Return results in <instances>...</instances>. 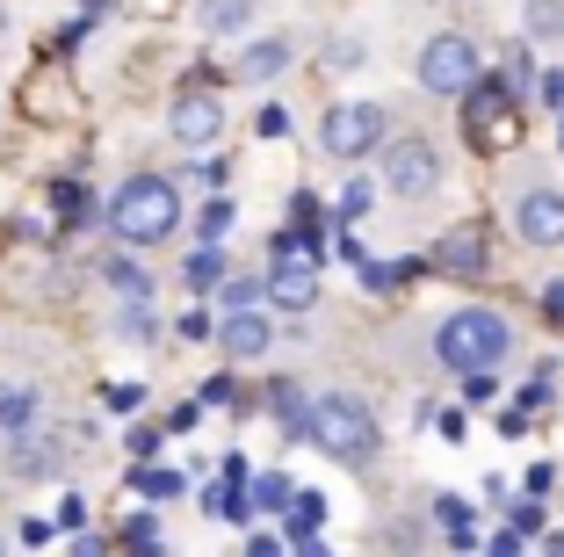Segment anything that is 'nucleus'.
<instances>
[{
	"mask_svg": "<svg viewBox=\"0 0 564 557\" xmlns=\"http://www.w3.org/2000/svg\"><path fill=\"white\" fill-rule=\"evenodd\" d=\"M152 449H160V427H131V457L152 463Z\"/></svg>",
	"mask_w": 564,
	"mask_h": 557,
	"instance_id": "obj_38",
	"label": "nucleus"
},
{
	"mask_svg": "<svg viewBox=\"0 0 564 557\" xmlns=\"http://www.w3.org/2000/svg\"><path fill=\"white\" fill-rule=\"evenodd\" d=\"M464 398H470V406H492V369H478V377H464Z\"/></svg>",
	"mask_w": 564,
	"mask_h": 557,
	"instance_id": "obj_36",
	"label": "nucleus"
},
{
	"mask_svg": "<svg viewBox=\"0 0 564 557\" xmlns=\"http://www.w3.org/2000/svg\"><path fill=\"white\" fill-rule=\"evenodd\" d=\"M434 268H478V232H456V239L434 246Z\"/></svg>",
	"mask_w": 564,
	"mask_h": 557,
	"instance_id": "obj_25",
	"label": "nucleus"
},
{
	"mask_svg": "<svg viewBox=\"0 0 564 557\" xmlns=\"http://www.w3.org/2000/svg\"><path fill=\"white\" fill-rule=\"evenodd\" d=\"M166 131H174V146H188V152L217 146V138H225V101L217 95H182L174 109H166Z\"/></svg>",
	"mask_w": 564,
	"mask_h": 557,
	"instance_id": "obj_9",
	"label": "nucleus"
},
{
	"mask_svg": "<svg viewBox=\"0 0 564 557\" xmlns=\"http://www.w3.org/2000/svg\"><path fill=\"white\" fill-rule=\"evenodd\" d=\"M297 557H333V550H326V543H312V536H304V543H297Z\"/></svg>",
	"mask_w": 564,
	"mask_h": 557,
	"instance_id": "obj_46",
	"label": "nucleus"
},
{
	"mask_svg": "<svg viewBox=\"0 0 564 557\" xmlns=\"http://www.w3.org/2000/svg\"><path fill=\"white\" fill-rule=\"evenodd\" d=\"M117 333L131 347H152V333H160V319H152V304H117Z\"/></svg>",
	"mask_w": 564,
	"mask_h": 557,
	"instance_id": "obj_22",
	"label": "nucleus"
},
{
	"mask_svg": "<svg viewBox=\"0 0 564 557\" xmlns=\"http://www.w3.org/2000/svg\"><path fill=\"white\" fill-rule=\"evenodd\" d=\"M514 347V326L492 312V304H464V312H448L434 326V362L456 369V377H478V369H499Z\"/></svg>",
	"mask_w": 564,
	"mask_h": 557,
	"instance_id": "obj_2",
	"label": "nucleus"
},
{
	"mask_svg": "<svg viewBox=\"0 0 564 557\" xmlns=\"http://www.w3.org/2000/svg\"><path fill=\"white\" fill-rule=\"evenodd\" d=\"M253 131H261V138H282V131H290V116H282V109H275V101H268V109H261V116H253Z\"/></svg>",
	"mask_w": 564,
	"mask_h": 557,
	"instance_id": "obj_37",
	"label": "nucleus"
},
{
	"mask_svg": "<svg viewBox=\"0 0 564 557\" xmlns=\"http://www.w3.org/2000/svg\"><path fill=\"white\" fill-rule=\"evenodd\" d=\"M492 557H521V536H514V528H499V536H492Z\"/></svg>",
	"mask_w": 564,
	"mask_h": 557,
	"instance_id": "obj_42",
	"label": "nucleus"
},
{
	"mask_svg": "<svg viewBox=\"0 0 564 557\" xmlns=\"http://www.w3.org/2000/svg\"><path fill=\"white\" fill-rule=\"evenodd\" d=\"M557 138H564V131H557Z\"/></svg>",
	"mask_w": 564,
	"mask_h": 557,
	"instance_id": "obj_49",
	"label": "nucleus"
},
{
	"mask_svg": "<svg viewBox=\"0 0 564 557\" xmlns=\"http://www.w3.org/2000/svg\"><path fill=\"white\" fill-rule=\"evenodd\" d=\"M196 413L203 406H174V413H166V435H188V427H196Z\"/></svg>",
	"mask_w": 564,
	"mask_h": 557,
	"instance_id": "obj_39",
	"label": "nucleus"
},
{
	"mask_svg": "<svg viewBox=\"0 0 564 557\" xmlns=\"http://www.w3.org/2000/svg\"><path fill=\"white\" fill-rule=\"evenodd\" d=\"M478 73H485L478 44H470V36H456V30L427 36V51H420V87H427V95H470V81H478Z\"/></svg>",
	"mask_w": 564,
	"mask_h": 557,
	"instance_id": "obj_4",
	"label": "nucleus"
},
{
	"mask_svg": "<svg viewBox=\"0 0 564 557\" xmlns=\"http://www.w3.org/2000/svg\"><path fill=\"white\" fill-rule=\"evenodd\" d=\"M507 528H514V536H535V528H543V500H521V507H507Z\"/></svg>",
	"mask_w": 564,
	"mask_h": 557,
	"instance_id": "obj_31",
	"label": "nucleus"
},
{
	"mask_svg": "<svg viewBox=\"0 0 564 557\" xmlns=\"http://www.w3.org/2000/svg\"><path fill=\"white\" fill-rule=\"evenodd\" d=\"M217 297H225V312H261V304H268L261 276H225V282H217Z\"/></svg>",
	"mask_w": 564,
	"mask_h": 557,
	"instance_id": "obj_21",
	"label": "nucleus"
},
{
	"mask_svg": "<svg viewBox=\"0 0 564 557\" xmlns=\"http://www.w3.org/2000/svg\"><path fill=\"white\" fill-rule=\"evenodd\" d=\"M326 522V500H318V492H290V507H282V528H290V536H312V528Z\"/></svg>",
	"mask_w": 564,
	"mask_h": 557,
	"instance_id": "obj_17",
	"label": "nucleus"
},
{
	"mask_svg": "<svg viewBox=\"0 0 564 557\" xmlns=\"http://www.w3.org/2000/svg\"><path fill=\"white\" fill-rule=\"evenodd\" d=\"M543 101H564V73H543Z\"/></svg>",
	"mask_w": 564,
	"mask_h": 557,
	"instance_id": "obj_45",
	"label": "nucleus"
},
{
	"mask_svg": "<svg viewBox=\"0 0 564 557\" xmlns=\"http://www.w3.org/2000/svg\"><path fill=\"white\" fill-rule=\"evenodd\" d=\"M196 398H203V406H239V384H232V377H210Z\"/></svg>",
	"mask_w": 564,
	"mask_h": 557,
	"instance_id": "obj_33",
	"label": "nucleus"
},
{
	"mask_svg": "<svg viewBox=\"0 0 564 557\" xmlns=\"http://www.w3.org/2000/svg\"><path fill=\"white\" fill-rule=\"evenodd\" d=\"M0 557H8V543H0Z\"/></svg>",
	"mask_w": 564,
	"mask_h": 557,
	"instance_id": "obj_48",
	"label": "nucleus"
},
{
	"mask_svg": "<svg viewBox=\"0 0 564 557\" xmlns=\"http://www.w3.org/2000/svg\"><path fill=\"white\" fill-rule=\"evenodd\" d=\"M123 550H131V557H160V528H152V514H138V522H131Z\"/></svg>",
	"mask_w": 564,
	"mask_h": 557,
	"instance_id": "obj_29",
	"label": "nucleus"
},
{
	"mask_svg": "<svg viewBox=\"0 0 564 557\" xmlns=\"http://www.w3.org/2000/svg\"><path fill=\"white\" fill-rule=\"evenodd\" d=\"M564 30V0H535L529 8V36H557Z\"/></svg>",
	"mask_w": 564,
	"mask_h": 557,
	"instance_id": "obj_28",
	"label": "nucleus"
},
{
	"mask_svg": "<svg viewBox=\"0 0 564 557\" xmlns=\"http://www.w3.org/2000/svg\"><path fill=\"white\" fill-rule=\"evenodd\" d=\"M253 22V0H196V30L203 36H232Z\"/></svg>",
	"mask_w": 564,
	"mask_h": 557,
	"instance_id": "obj_15",
	"label": "nucleus"
},
{
	"mask_svg": "<svg viewBox=\"0 0 564 557\" xmlns=\"http://www.w3.org/2000/svg\"><path fill=\"white\" fill-rule=\"evenodd\" d=\"M225 276H232V268H225V254H217V246H196V254L182 261V282H188L196 297H210V290H217Z\"/></svg>",
	"mask_w": 564,
	"mask_h": 557,
	"instance_id": "obj_16",
	"label": "nucleus"
},
{
	"mask_svg": "<svg viewBox=\"0 0 564 557\" xmlns=\"http://www.w3.org/2000/svg\"><path fill=\"white\" fill-rule=\"evenodd\" d=\"M304 406H312V398H304L297 384H275V392H268V413H275L290 435H304Z\"/></svg>",
	"mask_w": 564,
	"mask_h": 557,
	"instance_id": "obj_23",
	"label": "nucleus"
},
{
	"mask_svg": "<svg viewBox=\"0 0 564 557\" xmlns=\"http://www.w3.org/2000/svg\"><path fill=\"white\" fill-rule=\"evenodd\" d=\"M44 420V392L36 384H0V435H30Z\"/></svg>",
	"mask_w": 564,
	"mask_h": 557,
	"instance_id": "obj_13",
	"label": "nucleus"
},
{
	"mask_svg": "<svg viewBox=\"0 0 564 557\" xmlns=\"http://www.w3.org/2000/svg\"><path fill=\"white\" fill-rule=\"evenodd\" d=\"M247 507L253 514H282V507H290V478H282V471H261V478H253V492H247Z\"/></svg>",
	"mask_w": 564,
	"mask_h": 557,
	"instance_id": "obj_19",
	"label": "nucleus"
},
{
	"mask_svg": "<svg viewBox=\"0 0 564 557\" xmlns=\"http://www.w3.org/2000/svg\"><path fill=\"white\" fill-rule=\"evenodd\" d=\"M434 514H442L448 543H470V507H464V500H456V492H442V500H434Z\"/></svg>",
	"mask_w": 564,
	"mask_h": 557,
	"instance_id": "obj_26",
	"label": "nucleus"
},
{
	"mask_svg": "<svg viewBox=\"0 0 564 557\" xmlns=\"http://www.w3.org/2000/svg\"><path fill=\"white\" fill-rule=\"evenodd\" d=\"M196 181L210 189V196H225V181H232V167H225V160H203V167H196Z\"/></svg>",
	"mask_w": 564,
	"mask_h": 557,
	"instance_id": "obj_35",
	"label": "nucleus"
},
{
	"mask_svg": "<svg viewBox=\"0 0 564 557\" xmlns=\"http://www.w3.org/2000/svg\"><path fill=\"white\" fill-rule=\"evenodd\" d=\"M464 101H470V138H478V146H514V131H521L514 124V87L478 73Z\"/></svg>",
	"mask_w": 564,
	"mask_h": 557,
	"instance_id": "obj_8",
	"label": "nucleus"
},
{
	"mask_svg": "<svg viewBox=\"0 0 564 557\" xmlns=\"http://www.w3.org/2000/svg\"><path fill=\"white\" fill-rule=\"evenodd\" d=\"M318 268L326 261H312V254H275L268 276H261V297L275 312H312L318 304Z\"/></svg>",
	"mask_w": 564,
	"mask_h": 557,
	"instance_id": "obj_7",
	"label": "nucleus"
},
{
	"mask_svg": "<svg viewBox=\"0 0 564 557\" xmlns=\"http://www.w3.org/2000/svg\"><path fill=\"white\" fill-rule=\"evenodd\" d=\"M101 406H109V413H138V406H145V384H109Z\"/></svg>",
	"mask_w": 564,
	"mask_h": 557,
	"instance_id": "obj_30",
	"label": "nucleus"
},
{
	"mask_svg": "<svg viewBox=\"0 0 564 557\" xmlns=\"http://www.w3.org/2000/svg\"><path fill=\"white\" fill-rule=\"evenodd\" d=\"M131 485L145 500H182V471H166V463H131Z\"/></svg>",
	"mask_w": 564,
	"mask_h": 557,
	"instance_id": "obj_18",
	"label": "nucleus"
},
{
	"mask_svg": "<svg viewBox=\"0 0 564 557\" xmlns=\"http://www.w3.org/2000/svg\"><path fill=\"white\" fill-rule=\"evenodd\" d=\"M101 282H109L123 304H152V276L131 261V254H109V261H101Z\"/></svg>",
	"mask_w": 564,
	"mask_h": 557,
	"instance_id": "obj_14",
	"label": "nucleus"
},
{
	"mask_svg": "<svg viewBox=\"0 0 564 557\" xmlns=\"http://www.w3.org/2000/svg\"><path fill=\"white\" fill-rule=\"evenodd\" d=\"M514 232L529 246H564V189H529L514 203Z\"/></svg>",
	"mask_w": 564,
	"mask_h": 557,
	"instance_id": "obj_10",
	"label": "nucleus"
},
{
	"mask_svg": "<svg viewBox=\"0 0 564 557\" xmlns=\"http://www.w3.org/2000/svg\"><path fill=\"white\" fill-rule=\"evenodd\" d=\"M290 58H297V51H290V36H253V44L239 51V66H232V73L261 87V81H282V73H290Z\"/></svg>",
	"mask_w": 564,
	"mask_h": 557,
	"instance_id": "obj_12",
	"label": "nucleus"
},
{
	"mask_svg": "<svg viewBox=\"0 0 564 557\" xmlns=\"http://www.w3.org/2000/svg\"><path fill=\"white\" fill-rule=\"evenodd\" d=\"M340 211H348V217H362V211H369V181H355L348 196H340Z\"/></svg>",
	"mask_w": 564,
	"mask_h": 557,
	"instance_id": "obj_40",
	"label": "nucleus"
},
{
	"mask_svg": "<svg viewBox=\"0 0 564 557\" xmlns=\"http://www.w3.org/2000/svg\"><path fill=\"white\" fill-rule=\"evenodd\" d=\"M210 333H217V326H210L203 312H188V319H182V341H210Z\"/></svg>",
	"mask_w": 564,
	"mask_h": 557,
	"instance_id": "obj_41",
	"label": "nucleus"
},
{
	"mask_svg": "<svg viewBox=\"0 0 564 557\" xmlns=\"http://www.w3.org/2000/svg\"><path fill=\"white\" fill-rule=\"evenodd\" d=\"M383 189L405 196V203L434 196V189H442V152H434L427 138H391V146H383Z\"/></svg>",
	"mask_w": 564,
	"mask_h": 557,
	"instance_id": "obj_5",
	"label": "nucleus"
},
{
	"mask_svg": "<svg viewBox=\"0 0 564 557\" xmlns=\"http://www.w3.org/2000/svg\"><path fill=\"white\" fill-rule=\"evenodd\" d=\"M247 557H282V543H275V536H253V543H247Z\"/></svg>",
	"mask_w": 564,
	"mask_h": 557,
	"instance_id": "obj_44",
	"label": "nucleus"
},
{
	"mask_svg": "<svg viewBox=\"0 0 564 557\" xmlns=\"http://www.w3.org/2000/svg\"><path fill=\"white\" fill-rule=\"evenodd\" d=\"M73 557H109V543L101 536H73Z\"/></svg>",
	"mask_w": 564,
	"mask_h": 557,
	"instance_id": "obj_43",
	"label": "nucleus"
},
{
	"mask_svg": "<svg viewBox=\"0 0 564 557\" xmlns=\"http://www.w3.org/2000/svg\"><path fill=\"white\" fill-rule=\"evenodd\" d=\"M51 203H58V217H73V225H80V217H95V203H87L80 181H58V189H51Z\"/></svg>",
	"mask_w": 564,
	"mask_h": 557,
	"instance_id": "obj_27",
	"label": "nucleus"
},
{
	"mask_svg": "<svg viewBox=\"0 0 564 557\" xmlns=\"http://www.w3.org/2000/svg\"><path fill=\"white\" fill-rule=\"evenodd\" d=\"M101 225H109V239H117L123 254H152V246H166L174 225H182V189L166 174H131L117 196H109Z\"/></svg>",
	"mask_w": 564,
	"mask_h": 557,
	"instance_id": "obj_1",
	"label": "nucleus"
},
{
	"mask_svg": "<svg viewBox=\"0 0 564 557\" xmlns=\"http://www.w3.org/2000/svg\"><path fill=\"white\" fill-rule=\"evenodd\" d=\"M0 36H8V8H0Z\"/></svg>",
	"mask_w": 564,
	"mask_h": 557,
	"instance_id": "obj_47",
	"label": "nucleus"
},
{
	"mask_svg": "<svg viewBox=\"0 0 564 557\" xmlns=\"http://www.w3.org/2000/svg\"><path fill=\"white\" fill-rule=\"evenodd\" d=\"M318 146H326L333 160H362V152H377L383 146V109L377 101H340V109H326Z\"/></svg>",
	"mask_w": 564,
	"mask_h": 557,
	"instance_id": "obj_6",
	"label": "nucleus"
},
{
	"mask_svg": "<svg viewBox=\"0 0 564 557\" xmlns=\"http://www.w3.org/2000/svg\"><path fill=\"white\" fill-rule=\"evenodd\" d=\"M51 471H58V457L44 442H30V435H15V478H51Z\"/></svg>",
	"mask_w": 564,
	"mask_h": 557,
	"instance_id": "obj_24",
	"label": "nucleus"
},
{
	"mask_svg": "<svg viewBox=\"0 0 564 557\" xmlns=\"http://www.w3.org/2000/svg\"><path fill=\"white\" fill-rule=\"evenodd\" d=\"M232 225H239V211L225 196H210V203H203V217H196V239L203 246H225V232H232Z\"/></svg>",
	"mask_w": 564,
	"mask_h": 557,
	"instance_id": "obj_20",
	"label": "nucleus"
},
{
	"mask_svg": "<svg viewBox=\"0 0 564 557\" xmlns=\"http://www.w3.org/2000/svg\"><path fill=\"white\" fill-rule=\"evenodd\" d=\"M217 347H225L232 362H261L268 347H275V319H268V312H225Z\"/></svg>",
	"mask_w": 564,
	"mask_h": 557,
	"instance_id": "obj_11",
	"label": "nucleus"
},
{
	"mask_svg": "<svg viewBox=\"0 0 564 557\" xmlns=\"http://www.w3.org/2000/svg\"><path fill=\"white\" fill-rule=\"evenodd\" d=\"M304 442H318V457L333 463H369L377 457V413L348 392H326L304 406Z\"/></svg>",
	"mask_w": 564,
	"mask_h": 557,
	"instance_id": "obj_3",
	"label": "nucleus"
},
{
	"mask_svg": "<svg viewBox=\"0 0 564 557\" xmlns=\"http://www.w3.org/2000/svg\"><path fill=\"white\" fill-rule=\"evenodd\" d=\"M362 282H369V290H399V268H391V261H369V254H362Z\"/></svg>",
	"mask_w": 564,
	"mask_h": 557,
	"instance_id": "obj_32",
	"label": "nucleus"
},
{
	"mask_svg": "<svg viewBox=\"0 0 564 557\" xmlns=\"http://www.w3.org/2000/svg\"><path fill=\"white\" fill-rule=\"evenodd\" d=\"M58 528H73V536L87 528V500H80V492H66V500H58Z\"/></svg>",
	"mask_w": 564,
	"mask_h": 557,
	"instance_id": "obj_34",
	"label": "nucleus"
}]
</instances>
